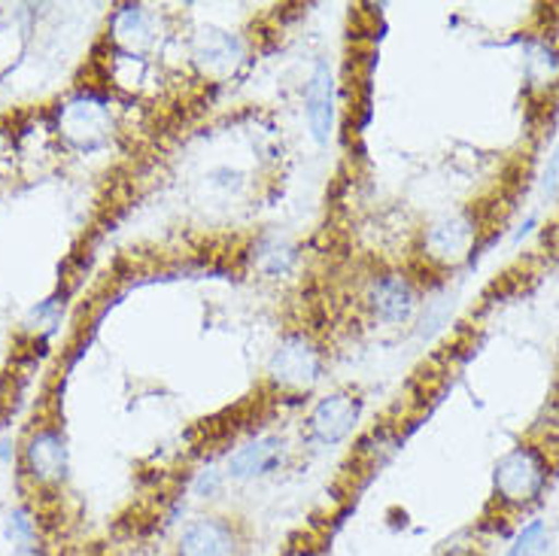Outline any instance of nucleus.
I'll list each match as a JSON object with an SVG mask.
<instances>
[{"mask_svg": "<svg viewBox=\"0 0 559 556\" xmlns=\"http://www.w3.org/2000/svg\"><path fill=\"white\" fill-rule=\"evenodd\" d=\"M3 535L13 544L15 551H34L37 544V520L28 508H13L3 520Z\"/></svg>", "mask_w": 559, "mask_h": 556, "instance_id": "16", "label": "nucleus"}, {"mask_svg": "<svg viewBox=\"0 0 559 556\" xmlns=\"http://www.w3.org/2000/svg\"><path fill=\"white\" fill-rule=\"evenodd\" d=\"M250 539L238 517L198 514L177 535L174 556H247Z\"/></svg>", "mask_w": 559, "mask_h": 556, "instance_id": "4", "label": "nucleus"}, {"mask_svg": "<svg viewBox=\"0 0 559 556\" xmlns=\"http://www.w3.org/2000/svg\"><path fill=\"white\" fill-rule=\"evenodd\" d=\"M298 262V250L286 237H265L259 247H255V268L265 274L267 280L286 277Z\"/></svg>", "mask_w": 559, "mask_h": 556, "instance_id": "14", "label": "nucleus"}, {"mask_svg": "<svg viewBox=\"0 0 559 556\" xmlns=\"http://www.w3.org/2000/svg\"><path fill=\"white\" fill-rule=\"evenodd\" d=\"M554 547V529L542 517H532L514 532L504 556H547Z\"/></svg>", "mask_w": 559, "mask_h": 556, "instance_id": "15", "label": "nucleus"}, {"mask_svg": "<svg viewBox=\"0 0 559 556\" xmlns=\"http://www.w3.org/2000/svg\"><path fill=\"white\" fill-rule=\"evenodd\" d=\"M542 196L557 198L559 196V143L547 155L545 174H542Z\"/></svg>", "mask_w": 559, "mask_h": 556, "instance_id": "17", "label": "nucleus"}, {"mask_svg": "<svg viewBox=\"0 0 559 556\" xmlns=\"http://www.w3.org/2000/svg\"><path fill=\"white\" fill-rule=\"evenodd\" d=\"M243 56V49H240L238 37H231V34H225V31H204L201 37H198L195 46V58L198 64H207V70L216 68H235Z\"/></svg>", "mask_w": 559, "mask_h": 556, "instance_id": "12", "label": "nucleus"}, {"mask_svg": "<svg viewBox=\"0 0 559 556\" xmlns=\"http://www.w3.org/2000/svg\"><path fill=\"white\" fill-rule=\"evenodd\" d=\"M359 419H362V399L349 390H335L310 407L305 426L313 445L335 447L347 441L353 429L359 426Z\"/></svg>", "mask_w": 559, "mask_h": 556, "instance_id": "8", "label": "nucleus"}, {"mask_svg": "<svg viewBox=\"0 0 559 556\" xmlns=\"http://www.w3.org/2000/svg\"><path fill=\"white\" fill-rule=\"evenodd\" d=\"M523 73L532 88H550L559 80V52L550 40H532L523 58Z\"/></svg>", "mask_w": 559, "mask_h": 556, "instance_id": "13", "label": "nucleus"}, {"mask_svg": "<svg viewBox=\"0 0 559 556\" xmlns=\"http://www.w3.org/2000/svg\"><path fill=\"white\" fill-rule=\"evenodd\" d=\"M112 43L126 52V56H140L153 46V15L143 7H122L110 19Z\"/></svg>", "mask_w": 559, "mask_h": 556, "instance_id": "11", "label": "nucleus"}, {"mask_svg": "<svg viewBox=\"0 0 559 556\" xmlns=\"http://www.w3.org/2000/svg\"><path fill=\"white\" fill-rule=\"evenodd\" d=\"M289 447L280 435H259L243 447H238L228 462H225V477L235 484H250V481H262L267 474L283 469Z\"/></svg>", "mask_w": 559, "mask_h": 556, "instance_id": "10", "label": "nucleus"}, {"mask_svg": "<svg viewBox=\"0 0 559 556\" xmlns=\"http://www.w3.org/2000/svg\"><path fill=\"white\" fill-rule=\"evenodd\" d=\"M554 481V457L550 447L535 441H520L492 465V505L502 508V514H526L545 499L547 487Z\"/></svg>", "mask_w": 559, "mask_h": 556, "instance_id": "1", "label": "nucleus"}, {"mask_svg": "<svg viewBox=\"0 0 559 556\" xmlns=\"http://www.w3.org/2000/svg\"><path fill=\"white\" fill-rule=\"evenodd\" d=\"M325 356L308 332H286L267 359L271 387L286 395H305L322 380Z\"/></svg>", "mask_w": 559, "mask_h": 556, "instance_id": "3", "label": "nucleus"}, {"mask_svg": "<svg viewBox=\"0 0 559 556\" xmlns=\"http://www.w3.org/2000/svg\"><path fill=\"white\" fill-rule=\"evenodd\" d=\"M335 104H337V80L335 68L329 64V58H320L310 80L305 85V119H308L310 138L320 146H325L335 134Z\"/></svg>", "mask_w": 559, "mask_h": 556, "instance_id": "9", "label": "nucleus"}, {"mask_svg": "<svg viewBox=\"0 0 559 556\" xmlns=\"http://www.w3.org/2000/svg\"><path fill=\"white\" fill-rule=\"evenodd\" d=\"M58 131L76 150H95L112 131V113L95 92H80L58 110Z\"/></svg>", "mask_w": 559, "mask_h": 556, "instance_id": "7", "label": "nucleus"}, {"mask_svg": "<svg viewBox=\"0 0 559 556\" xmlns=\"http://www.w3.org/2000/svg\"><path fill=\"white\" fill-rule=\"evenodd\" d=\"M480 244V216L477 210L462 208L453 213H444L423 228V259L441 268V271H453L472 262Z\"/></svg>", "mask_w": 559, "mask_h": 556, "instance_id": "2", "label": "nucleus"}, {"mask_svg": "<svg viewBox=\"0 0 559 556\" xmlns=\"http://www.w3.org/2000/svg\"><path fill=\"white\" fill-rule=\"evenodd\" d=\"M22 469L37 489L61 487L70 472V447L64 431L56 426H40L31 431L22 447Z\"/></svg>", "mask_w": 559, "mask_h": 556, "instance_id": "6", "label": "nucleus"}, {"mask_svg": "<svg viewBox=\"0 0 559 556\" xmlns=\"http://www.w3.org/2000/svg\"><path fill=\"white\" fill-rule=\"evenodd\" d=\"M365 307L380 326H407L419 310L417 280L405 271H380L365 286Z\"/></svg>", "mask_w": 559, "mask_h": 556, "instance_id": "5", "label": "nucleus"}]
</instances>
